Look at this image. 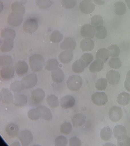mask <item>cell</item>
I'll list each match as a JSON object with an SVG mask.
<instances>
[{
  "label": "cell",
  "mask_w": 130,
  "mask_h": 146,
  "mask_svg": "<svg viewBox=\"0 0 130 146\" xmlns=\"http://www.w3.org/2000/svg\"><path fill=\"white\" fill-rule=\"evenodd\" d=\"M18 137L21 145L23 146L29 145L33 140V135L32 132L29 130L21 131L18 135Z\"/></svg>",
  "instance_id": "8992f818"
},
{
  "label": "cell",
  "mask_w": 130,
  "mask_h": 146,
  "mask_svg": "<svg viewBox=\"0 0 130 146\" xmlns=\"http://www.w3.org/2000/svg\"><path fill=\"white\" fill-rule=\"evenodd\" d=\"M87 67L84 62L82 61L81 59H79L74 62L72 66V69L74 73L80 74L85 71Z\"/></svg>",
  "instance_id": "484cf974"
},
{
  "label": "cell",
  "mask_w": 130,
  "mask_h": 146,
  "mask_svg": "<svg viewBox=\"0 0 130 146\" xmlns=\"http://www.w3.org/2000/svg\"><path fill=\"white\" fill-rule=\"evenodd\" d=\"M123 114L121 108L113 106L111 108L109 111V117L111 121L117 122L123 118Z\"/></svg>",
  "instance_id": "52a82bcc"
},
{
  "label": "cell",
  "mask_w": 130,
  "mask_h": 146,
  "mask_svg": "<svg viewBox=\"0 0 130 146\" xmlns=\"http://www.w3.org/2000/svg\"><path fill=\"white\" fill-rule=\"evenodd\" d=\"M76 43L75 40L71 37H67L64 39L60 45V48L63 50H73L75 49Z\"/></svg>",
  "instance_id": "4fadbf2b"
},
{
  "label": "cell",
  "mask_w": 130,
  "mask_h": 146,
  "mask_svg": "<svg viewBox=\"0 0 130 146\" xmlns=\"http://www.w3.org/2000/svg\"><path fill=\"white\" fill-rule=\"evenodd\" d=\"M69 144L70 146H80L81 145V141L77 137H73L69 139Z\"/></svg>",
  "instance_id": "816d5d0a"
},
{
  "label": "cell",
  "mask_w": 130,
  "mask_h": 146,
  "mask_svg": "<svg viewBox=\"0 0 130 146\" xmlns=\"http://www.w3.org/2000/svg\"><path fill=\"white\" fill-rule=\"evenodd\" d=\"M39 109L41 113V118L46 121H50L53 118L52 112L48 108L45 106H39L37 107Z\"/></svg>",
  "instance_id": "cb8c5ba5"
},
{
  "label": "cell",
  "mask_w": 130,
  "mask_h": 146,
  "mask_svg": "<svg viewBox=\"0 0 130 146\" xmlns=\"http://www.w3.org/2000/svg\"><path fill=\"white\" fill-rule=\"evenodd\" d=\"M108 64L111 68L118 69L121 67L122 63L121 59L118 57H112L110 59Z\"/></svg>",
  "instance_id": "bcb514c9"
},
{
  "label": "cell",
  "mask_w": 130,
  "mask_h": 146,
  "mask_svg": "<svg viewBox=\"0 0 130 146\" xmlns=\"http://www.w3.org/2000/svg\"><path fill=\"white\" fill-rule=\"evenodd\" d=\"M73 51L72 50H63L59 54V59L62 64H68L73 59Z\"/></svg>",
  "instance_id": "ffe728a7"
},
{
  "label": "cell",
  "mask_w": 130,
  "mask_h": 146,
  "mask_svg": "<svg viewBox=\"0 0 130 146\" xmlns=\"http://www.w3.org/2000/svg\"><path fill=\"white\" fill-rule=\"evenodd\" d=\"M20 143L21 142H19V141H15L13 143L11 144V145L12 146H21V144Z\"/></svg>",
  "instance_id": "6f0895ef"
},
{
  "label": "cell",
  "mask_w": 130,
  "mask_h": 146,
  "mask_svg": "<svg viewBox=\"0 0 130 146\" xmlns=\"http://www.w3.org/2000/svg\"><path fill=\"white\" fill-rule=\"evenodd\" d=\"M104 146H115L114 144H111V143H107L104 145Z\"/></svg>",
  "instance_id": "94428289"
},
{
  "label": "cell",
  "mask_w": 130,
  "mask_h": 146,
  "mask_svg": "<svg viewBox=\"0 0 130 146\" xmlns=\"http://www.w3.org/2000/svg\"><path fill=\"white\" fill-rule=\"evenodd\" d=\"M15 70L18 76H23L28 72L29 66L25 61H19L16 63Z\"/></svg>",
  "instance_id": "9a60e30c"
},
{
  "label": "cell",
  "mask_w": 130,
  "mask_h": 146,
  "mask_svg": "<svg viewBox=\"0 0 130 146\" xmlns=\"http://www.w3.org/2000/svg\"><path fill=\"white\" fill-rule=\"evenodd\" d=\"M10 90L15 93H19L24 89L21 81L16 80L12 82L10 85Z\"/></svg>",
  "instance_id": "ab89813d"
},
{
  "label": "cell",
  "mask_w": 130,
  "mask_h": 146,
  "mask_svg": "<svg viewBox=\"0 0 130 146\" xmlns=\"http://www.w3.org/2000/svg\"><path fill=\"white\" fill-rule=\"evenodd\" d=\"M13 62L12 57L8 55L0 56V66H7L11 65Z\"/></svg>",
  "instance_id": "60d3db41"
},
{
  "label": "cell",
  "mask_w": 130,
  "mask_h": 146,
  "mask_svg": "<svg viewBox=\"0 0 130 146\" xmlns=\"http://www.w3.org/2000/svg\"><path fill=\"white\" fill-rule=\"evenodd\" d=\"M117 145L119 146H130V137L127 135L123 139L117 141Z\"/></svg>",
  "instance_id": "f5cc1de1"
},
{
  "label": "cell",
  "mask_w": 130,
  "mask_h": 146,
  "mask_svg": "<svg viewBox=\"0 0 130 146\" xmlns=\"http://www.w3.org/2000/svg\"><path fill=\"white\" fill-rule=\"evenodd\" d=\"M121 75L119 72L113 70H110L106 74V79L110 84L112 85H117L120 80Z\"/></svg>",
  "instance_id": "5bb4252c"
},
{
  "label": "cell",
  "mask_w": 130,
  "mask_h": 146,
  "mask_svg": "<svg viewBox=\"0 0 130 146\" xmlns=\"http://www.w3.org/2000/svg\"><path fill=\"white\" fill-rule=\"evenodd\" d=\"M62 4L65 9H72L77 4V0H63Z\"/></svg>",
  "instance_id": "681fc988"
},
{
  "label": "cell",
  "mask_w": 130,
  "mask_h": 146,
  "mask_svg": "<svg viewBox=\"0 0 130 146\" xmlns=\"http://www.w3.org/2000/svg\"><path fill=\"white\" fill-rule=\"evenodd\" d=\"M113 131L114 137L117 141L123 139L127 135V131L126 128L121 125L115 126L114 127Z\"/></svg>",
  "instance_id": "ac0fdd59"
},
{
  "label": "cell",
  "mask_w": 130,
  "mask_h": 146,
  "mask_svg": "<svg viewBox=\"0 0 130 146\" xmlns=\"http://www.w3.org/2000/svg\"><path fill=\"white\" fill-rule=\"evenodd\" d=\"M124 86L127 91L130 92V83H128L127 81H125L124 83Z\"/></svg>",
  "instance_id": "db71d44e"
},
{
  "label": "cell",
  "mask_w": 130,
  "mask_h": 146,
  "mask_svg": "<svg viewBox=\"0 0 130 146\" xmlns=\"http://www.w3.org/2000/svg\"><path fill=\"white\" fill-rule=\"evenodd\" d=\"M21 82L24 89H31L36 85L38 77L36 74L31 73L23 78Z\"/></svg>",
  "instance_id": "3957f363"
},
{
  "label": "cell",
  "mask_w": 130,
  "mask_h": 146,
  "mask_svg": "<svg viewBox=\"0 0 130 146\" xmlns=\"http://www.w3.org/2000/svg\"><path fill=\"white\" fill-rule=\"evenodd\" d=\"M80 34L84 38L91 39L95 36V27L91 25H85L81 29Z\"/></svg>",
  "instance_id": "9c48e42d"
},
{
  "label": "cell",
  "mask_w": 130,
  "mask_h": 146,
  "mask_svg": "<svg viewBox=\"0 0 130 146\" xmlns=\"http://www.w3.org/2000/svg\"><path fill=\"white\" fill-rule=\"evenodd\" d=\"M108 34L107 31L103 25L95 27V36L99 39H104Z\"/></svg>",
  "instance_id": "d590c367"
},
{
  "label": "cell",
  "mask_w": 130,
  "mask_h": 146,
  "mask_svg": "<svg viewBox=\"0 0 130 146\" xmlns=\"http://www.w3.org/2000/svg\"><path fill=\"white\" fill-rule=\"evenodd\" d=\"M27 96L23 94H15L14 96L13 104L17 107H23L27 104Z\"/></svg>",
  "instance_id": "e0dca14e"
},
{
  "label": "cell",
  "mask_w": 130,
  "mask_h": 146,
  "mask_svg": "<svg viewBox=\"0 0 130 146\" xmlns=\"http://www.w3.org/2000/svg\"><path fill=\"white\" fill-rule=\"evenodd\" d=\"M23 16L18 15L13 12L10 14L7 18V23L11 26L18 27L23 23Z\"/></svg>",
  "instance_id": "7c38bea8"
},
{
  "label": "cell",
  "mask_w": 130,
  "mask_h": 146,
  "mask_svg": "<svg viewBox=\"0 0 130 146\" xmlns=\"http://www.w3.org/2000/svg\"><path fill=\"white\" fill-rule=\"evenodd\" d=\"M1 36L3 39L13 40L16 37V32L11 28H5L1 32Z\"/></svg>",
  "instance_id": "83f0119b"
},
{
  "label": "cell",
  "mask_w": 130,
  "mask_h": 146,
  "mask_svg": "<svg viewBox=\"0 0 130 146\" xmlns=\"http://www.w3.org/2000/svg\"><path fill=\"white\" fill-rule=\"evenodd\" d=\"M108 50L109 52L110 56L112 57H119L121 53V50L118 46L111 45L108 47Z\"/></svg>",
  "instance_id": "f6af8a7d"
},
{
  "label": "cell",
  "mask_w": 130,
  "mask_h": 146,
  "mask_svg": "<svg viewBox=\"0 0 130 146\" xmlns=\"http://www.w3.org/2000/svg\"><path fill=\"white\" fill-rule=\"evenodd\" d=\"M55 142V146H66L68 141L66 137L63 135H59L57 137Z\"/></svg>",
  "instance_id": "c3c4849f"
},
{
  "label": "cell",
  "mask_w": 130,
  "mask_h": 146,
  "mask_svg": "<svg viewBox=\"0 0 130 146\" xmlns=\"http://www.w3.org/2000/svg\"><path fill=\"white\" fill-rule=\"evenodd\" d=\"M13 47V40L4 39L2 44L0 47V50L2 52H8L10 51Z\"/></svg>",
  "instance_id": "4dcf8cb0"
},
{
  "label": "cell",
  "mask_w": 130,
  "mask_h": 146,
  "mask_svg": "<svg viewBox=\"0 0 130 146\" xmlns=\"http://www.w3.org/2000/svg\"><path fill=\"white\" fill-rule=\"evenodd\" d=\"M117 102L119 105L127 106L130 103V95L126 92H122L117 98Z\"/></svg>",
  "instance_id": "f1b7e54d"
},
{
  "label": "cell",
  "mask_w": 130,
  "mask_h": 146,
  "mask_svg": "<svg viewBox=\"0 0 130 146\" xmlns=\"http://www.w3.org/2000/svg\"><path fill=\"white\" fill-rule=\"evenodd\" d=\"M2 94V102L5 104H10L13 103L14 96L11 92V90L7 88H3L1 90Z\"/></svg>",
  "instance_id": "7402d4cb"
},
{
  "label": "cell",
  "mask_w": 130,
  "mask_h": 146,
  "mask_svg": "<svg viewBox=\"0 0 130 146\" xmlns=\"http://www.w3.org/2000/svg\"><path fill=\"white\" fill-rule=\"evenodd\" d=\"M15 72V68L14 66L10 65L3 66L0 71V76L4 80H10L13 77Z\"/></svg>",
  "instance_id": "ba28073f"
},
{
  "label": "cell",
  "mask_w": 130,
  "mask_h": 146,
  "mask_svg": "<svg viewBox=\"0 0 130 146\" xmlns=\"http://www.w3.org/2000/svg\"><path fill=\"white\" fill-rule=\"evenodd\" d=\"M59 63L57 59H49L46 62L45 66V68L48 71H53L56 70L59 68Z\"/></svg>",
  "instance_id": "8d00e7d4"
},
{
  "label": "cell",
  "mask_w": 130,
  "mask_h": 146,
  "mask_svg": "<svg viewBox=\"0 0 130 146\" xmlns=\"http://www.w3.org/2000/svg\"><path fill=\"white\" fill-rule=\"evenodd\" d=\"M39 24L38 21L35 19H28L23 25V31L27 34H32L38 30Z\"/></svg>",
  "instance_id": "5b68a950"
},
{
  "label": "cell",
  "mask_w": 130,
  "mask_h": 146,
  "mask_svg": "<svg viewBox=\"0 0 130 146\" xmlns=\"http://www.w3.org/2000/svg\"><path fill=\"white\" fill-rule=\"evenodd\" d=\"M80 47L82 51H90L94 49V41L89 38L82 39L80 43Z\"/></svg>",
  "instance_id": "44dd1931"
},
{
  "label": "cell",
  "mask_w": 130,
  "mask_h": 146,
  "mask_svg": "<svg viewBox=\"0 0 130 146\" xmlns=\"http://www.w3.org/2000/svg\"><path fill=\"white\" fill-rule=\"evenodd\" d=\"M59 104L62 108L64 109H68L73 107L75 104L74 98L70 95L64 96L59 101Z\"/></svg>",
  "instance_id": "8fae6325"
},
{
  "label": "cell",
  "mask_w": 130,
  "mask_h": 146,
  "mask_svg": "<svg viewBox=\"0 0 130 146\" xmlns=\"http://www.w3.org/2000/svg\"><path fill=\"white\" fill-rule=\"evenodd\" d=\"M83 1H91V0H83Z\"/></svg>",
  "instance_id": "be15d7a7"
},
{
  "label": "cell",
  "mask_w": 130,
  "mask_h": 146,
  "mask_svg": "<svg viewBox=\"0 0 130 146\" xmlns=\"http://www.w3.org/2000/svg\"><path fill=\"white\" fill-rule=\"evenodd\" d=\"M96 5L89 1H82L79 4L80 11L85 14H89L95 10Z\"/></svg>",
  "instance_id": "30bf717a"
},
{
  "label": "cell",
  "mask_w": 130,
  "mask_h": 146,
  "mask_svg": "<svg viewBox=\"0 0 130 146\" xmlns=\"http://www.w3.org/2000/svg\"><path fill=\"white\" fill-rule=\"evenodd\" d=\"M80 59H81L82 61H83L86 64L87 66L89 64L91 63L92 61H93L94 56L93 55L91 54V53H86L83 54L81 55Z\"/></svg>",
  "instance_id": "f907efd6"
},
{
  "label": "cell",
  "mask_w": 130,
  "mask_h": 146,
  "mask_svg": "<svg viewBox=\"0 0 130 146\" xmlns=\"http://www.w3.org/2000/svg\"><path fill=\"white\" fill-rule=\"evenodd\" d=\"M112 135V131L109 126L103 127L100 131V137L101 139L104 141H108L111 139Z\"/></svg>",
  "instance_id": "d6a6232c"
},
{
  "label": "cell",
  "mask_w": 130,
  "mask_h": 146,
  "mask_svg": "<svg viewBox=\"0 0 130 146\" xmlns=\"http://www.w3.org/2000/svg\"><path fill=\"white\" fill-rule=\"evenodd\" d=\"M45 97V92L41 88H37L32 91L31 98L33 101L36 103H39L43 100Z\"/></svg>",
  "instance_id": "d6986e66"
},
{
  "label": "cell",
  "mask_w": 130,
  "mask_h": 146,
  "mask_svg": "<svg viewBox=\"0 0 130 146\" xmlns=\"http://www.w3.org/2000/svg\"><path fill=\"white\" fill-rule=\"evenodd\" d=\"M126 1V4H127L128 8L130 10V0H125Z\"/></svg>",
  "instance_id": "91938a15"
},
{
  "label": "cell",
  "mask_w": 130,
  "mask_h": 146,
  "mask_svg": "<svg viewBox=\"0 0 130 146\" xmlns=\"http://www.w3.org/2000/svg\"><path fill=\"white\" fill-rule=\"evenodd\" d=\"M94 2L99 5H103L105 4V1L104 0H94Z\"/></svg>",
  "instance_id": "11a10c76"
},
{
  "label": "cell",
  "mask_w": 130,
  "mask_h": 146,
  "mask_svg": "<svg viewBox=\"0 0 130 146\" xmlns=\"http://www.w3.org/2000/svg\"><path fill=\"white\" fill-rule=\"evenodd\" d=\"M86 117L83 114L78 113L73 116L72 118V122L73 126L75 127H80L85 122Z\"/></svg>",
  "instance_id": "4316f807"
},
{
  "label": "cell",
  "mask_w": 130,
  "mask_h": 146,
  "mask_svg": "<svg viewBox=\"0 0 130 146\" xmlns=\"http://www.w3.org/2000/svg\"><path fill=\"white\" fill-rule=\"evenodd\" d=\"M12 12L23 16L25 13V8L21 3L15 2L12 3L11 6Z\"/></svg>",
  "instance_id": "f546056e"
},
{
  "label": "cell",
  "mask_w": 130,
  "mask_h": 146,
  "mask_svg": "<svg viewBox=\"0 0 130 146\" xmlns=\"http://www.w3.org/2000/svg\"><path fill=\"white\" fill-rule=\"evenodd\" d=\"M103 19L102 16L99 15H95L91 18V25L94 27H97L99 25H103Z\"/></svg>",
  "instance_id": "7dc6e473"
},
{
  "label": "cell",
  "mask_w": 130,
  "mask_h": 146,
  "mask_svg": "<svg viewBox=\"0 0 130 146\" xmlns=\"http://www.w3.org/2000/svg\"><path fill=\"white\" fill-rule=\"evenodd\" d=\"M2 94L1 92L0 91V102L2 101Z\"/></svg>",
  "instance_id": "6125c7cd"
},
{
  "label": "cell",
  "mask_w": 130,
  "mask_h": 146,
  "mask_svg": "<svg viewBox=\"0 0 130 146\" xmlns=\"http://www.w3.org/2000/svg\"><path fill=\"white\" fill-rule=\"evenodd\" d=\"M115 13L118 16H122L126 13L127 11L126 5L121 1L117 2L114 4Z\"/></svg>",
  "instance_id": "e575fe53"
},
{
  "label": "cell",
  "mask_w": 130,
  "mask_h": 146,
  "mask_svg": "<svg viewBox=\"0 0 130 146\" xmlns=\"http://www.w3.org/2000/svg\"><path fill=\"white\" fill-rule=\"evenodd\" d=\"M3 8H4L3 4V3L0 1V13L3 11Z\"/></svg>",
  "instance_id": "680465c9"
},
{
  "label": "cell",
  "mask_w": 130,
  "mask_h": 146,
  "mask_svg": "<svg viewBox=\"0 0 130 146\" xmlns=\"http://www.w3.org/2000/svg\"><path fill=\"white\" fill-rule=\"evenodd\" d=\"M45 59L40 54H35L29 58V65L32 71L39 72L42 71L45 65Z\"/></svg>",
  "instance_id": "6da1fadb"
},
{
  "label": "cell",
  "mask_w": 130,
  "mask_h": 146,
  "mask_svg": "<svg viewBox=\"0 0 130 146\" xmlns=\"http://www.w3.org/2000/svg\"><path fill=\"white\" fill-rule=\"evenodd\" d=\"M109 56V50L106 48L100 49L96 54V59H100L104 62V63L107 61Z\"/></svg>",
  "instance_id": "1f68e13d"
},
{
  "label": "cell",
  "mask_w": 130,
  "mask_h": 146,
  "mask_svg": "<svg viewBox=\"0 0 130 146\" xmlns=\"http://www.w3.org/2000/svg\"><path fill=\"white\" fill-rule=\"evenodd\" d=\"M92 102L98 106L106 105L108 102L107 96L105 92H96L91 96Z\"/></svg>",
  "instance_id": "277c9868"
},
{
  "label": "cell",
  "mask_w": 130,
  "mask_h": 146,
  "mask_svg": "<svg viewBox=\"0 0 130 146\" xmlns=\"http://www.w3.org/2000/svg\"><path fill=\"white\" fill-rule=\"evenodd\" d=\"M51 77L53 82L57 84L62 83L65 79L64 72L60 68H58L56 70L53 71L51 74Z\"/></svg>",
  "instance_id": "603a6c76"
},
{
  "label": "cell",
  "mask_w": 130,
  "mask_h": 146,
  "mask_svg": "<svg viewBox=\"0 0 130 146\" xmlns=\"http://www.w3.org/2000/svg\"><path fill=\"white\" fill-rule=\"evenodd\" d=\"M72 130V125L69 122H65L63 123L60 127V132L62 134L68 135Z\"/></svg>",
  "instance_id": "ee69618b"
},
{
  "label": "cell",
  "mask_w": 130,
  "mask_h": 146,
  "mask_svg": "<svg viewBox=\"0 0 130 146\" xmlns=\"http://www.w3.org/2000/svg\"><path fill=\"white\" fill-rule=\"evenodd\" d=\"M63 39V36L61 32L56 30L52 32L49 36L50 41L53 43H59Z\"/></svg>",
  "instance_id": "f35d334b"
},
{
  "label": "cell",
  "mask_w": 130,
  "mask_h": 146,
  "mask_svg": "<svg viewBox=\"0 0 130 146\" xmlns=\"http://www.w3.org/2000/svg\"><path fill=\"white\" fill-rule=\"evenodd\" d=\"M107 80L105 78H100L97 81L95 86L96 89L99 91H103L106 89L107 87Z\"/></svg>",
  "instance_id": "7bdbcfd3"
},
{
  "label": "cell",
  "mask_w": 130,
  "mask_h": 146,
  "mask_svg": "<svg viewBox=\"0 0 130 146\" xmlns=\"http://www.w3.org/2000/svg\"><path fill=\"white\" fill-rule=\"evenodd\" d=\"M46 101L48 106L52 108H56L59 106V100L55 94L48 95L46 98Z\"/></svg>",
  "instance_id": "836d02e7"
},
{
  "label": "cell",
  "mask_w": 130,
  "mask_h": 146,
  "mask_svg": "<svg viewBox=\"0 0 130 146\" xmlns=\"http://www.w3.org/2000/svg\"><path fill=\"white\" fill-rule=\"evenodd\" d=\"M126 81H127L128 83H130V70L128 71V73L127 74Z\"/></svg>",
  "instance_id": "9f6ffc18"
},
{
  "label": "cell",
  "mask_w": 130,
  "mask_h": 146,
  "mask_svg": "<svg viewBox=\"0 0 130 146\" xmlns=\"http://www.w3.org/2000/svg\"><path fill=\"white\" fill-rule=\"evenodd\" d=\"M82 83V79L80 76L72 75L67 80V87L70 91H77L80 89Z\"/></svg>",
  "instance_id": "7a4b0ae2"
},
{
  "label": "cell",
  "mask_w": 130,
  "mask_h": 146,
  "mask_svg": "<svg viewBox=\"0 0 130 146\" xmlns=\"http://www.w3.org/2000/svg\"><path fill=\"white\" fill-rule=\"evenodd\" d=\"M27 117L32 121H36L41 118V113L39 109L33 108L30 109L27 112Z\"/></svg>",
  "instance_id": "74e56055"
},
{
  "label": "cell",
  "mask_w": 130,
  "mask_h": 146,
  "mask_svg": "<svg viewBox=\"0 0 130 146\" xmlns=\"http://www.w3.org/2000/svg\"><path fill=\"white\" fill-rule=\"evenodd\" d=\"M104 62L100 59H96L91 63L89 68V70L91 73H96L103 70Z\"/></svg>",
  "instance_id": "d4e9b609"
},
{
  "label": "cell",
  "mask_w": 130,
  "mask_h": 146,
  "mask_svg": "<svg viewBox=\"0 0 130 146\" xmlns=\"http://www.w3.org/2000/svg\"><path fill=\"white\" fill-rule=\"evenodd\" d=\"M5 131L7 135L10 137L14 138L18 137L19 133V128L18 126L15 123H10L8 124L6 128Z\"/></svg>",
  "instance_id": "2e32d148"
},
{
  "label": "cell",
  "mask_w": 130,
  "mask_h": 146,
  "mask_svg": "<svg viewBox=\"0 0 130 146\" xmlns=\"http://www.w3.org/2000/svg\"><path fill=\"white\" fill-rule=\"evenodd\" d=\"M35 3L39 8L42 9H48L53 4L51 0H36Z\"/></svg>",
  "instance_id": "b9f144b4"
}]
</instances>
